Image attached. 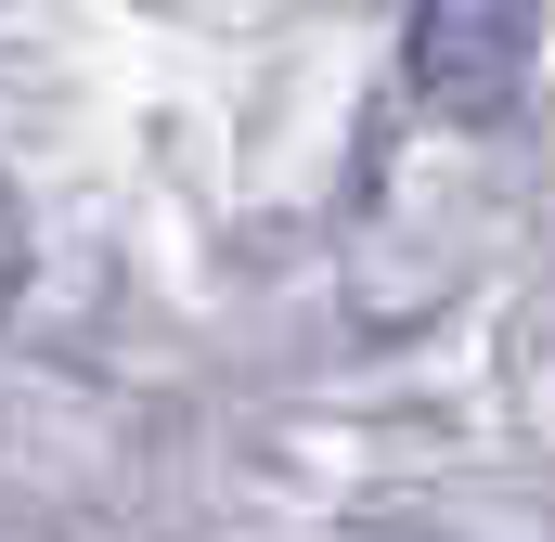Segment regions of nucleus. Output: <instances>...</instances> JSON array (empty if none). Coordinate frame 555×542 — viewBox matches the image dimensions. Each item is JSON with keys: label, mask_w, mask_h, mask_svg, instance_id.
<instances>
[{"label": "nucleus", "mask_w": 555, "mask_h": 542, "mask_svg": "<svg viewBox=\"0 0 555 542\" xmlns=\"http://www.w3.org/2000/svg\"><path fill=\"white\" fill-rule=\"evenodd\" d=\"M13 284H26V233H13V194H0V310H13Z\"/></svg>", "instance_id": "obj_2"}, {"label": "nucleus", "mask_w": 555, "mask_h": 542, "mask_svg": "<svg viewBox=\"0 0 555 542\" xmlns=\"http://www.w3.org/2000/svg\"><path fill=\"white\" fill-rule=\"evenodd\" d=\"M543 0H414V91L439 117H504L530 91Z\"/></svg>", "instance_id": "obj_1"}]
</instances>
